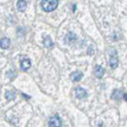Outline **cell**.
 Wrapping results in <instances>:
<instances>
[{
    "instance_id": "cell-15",
    "label": "cell",
    "mask_w": 127,
    "mask_h": 127,
    "mask_svg": "<svg viewBox=\"0 0 127 127\" xmlns=\"http://www.w3.org/2000/svg\"><path fill=\"white\" fill-rule=\"evenodd\" d=\"M87 53H88V55H93V54H94V50H93V47H92V46H90V47L88 48Z\"/></svg>"
},
{
    "instance_id": "cell-13",
    "label": "cell",
    "mask_w": 127,
    "mask_h": 127,
    "mask_svg": "<svg viewBox=\"0 0 127 127\" xmlns=\"http://www.w3.org/2000/svg\"><path fill=\"white\" fill-rule=\"evenodd\" d=\"M15 92L14 91H6L5 93V98L7 99V101H11L13 99H15Z\"/></svg>"
},
{
    "instance_id": "cell-8",
    "label": "cell",
    "mask_w": 127,
    "mask_h": 127,
    "mask_svg": "<svg viewBox=\"0 0 127 127\" xmlns=\"http://www.w3.org/2000/svg\"><path fill=\"white\" fill-rule=\"evenodd\" d=\"M94 72H95V75L98 78H101V77L104 75V73H105V69H104L101 65H96Z\"/></svg>"
},
{
    "instance_id": "cell-16",
    "label": "cell",
    "mask_w": 127,
    "mask_h": 127,
    "mask_svg": "<svg viewBox=\"0 0 127 127\" xmlns=\"http://www.w3.org/2000/svg\"><path fill=\"white\" fill-rule=\"evenodd\" d=\"M123 99L127 102V94H123Z\"/></svg>"
},
{
    "instance_id": "cell-7",
    "label": "cell",
    "mask_w": 127,
    "mask_h": 127,
    "mask_svg": "<svg viewBox=\"0 0 127 127\" xmlns=\"http://www.w3.org/2000/svg\"><path fill=\"white\" fill-rule=\"evenodd\" d=\"M82 77H83V74L80 71H74V72H72L70 74V79L72 80V81H74V82L75 81H79Z\"/></svg>"
},
{
    "instance_id": "cell-10",
    "label": "cell",
    "mask_w": 127,
    "mask_h": 127,
    "mask_svg": "<svg viewBox=\"0 0 127 127\" xmlns=\"http://www.w3.org/2000/svg\"><path fill=\"white\" fill-rule=\"evenodd\" d=\"M109 64H110V65H111V68H115V67H117V65H118V59H117V57H115V56H111L110 61H109Z\"/></svg>"
},
{
    "instance_id": "cell-17",
    "label": "cell",
    "mask_w": 127,
    "mask_h": 127,
    "mask_svg": "<svg viewBox=\"0 0 127 127\" xmlns=\"http://www.w3.org/2000/svg\"><path fill=\"white\" fill-rule=\"evenodd\" d=\"M23 96H24V97H25V98H27V99H30V98H31V97H30V96L26 95V94H23Z\"/></svg>"
},
{
    "instance_id": "cell-12",
    "label": "cell",
    "mask_w": 127,
    "mask_h": 127,
    "mask_svg": "<svg viewBox=\"0 0 127 127\" xmlns=\"http://www.w3.org/2000/svg\"><path fill=\"white\" fill-rule=\"evenodd\" d=\"M43 43H44V46L47 48H51L54 46V43H53V41H52V39H51L50 36H46V37L44 38Z\"/></svg>"
},
{
    "instance_id": "cell-11",
    "label": "cell",
    "mask_w": 127,
    "mask_h": 127,
    "mask_svg": "<svg viewBox=\"0 0 127 127\" xmlns=\"http://www.w3.org/2000/svg\"><path fill=\"white\" fill-rule=\"evenodd\" d=\"M9 45H10V39L9 38L4 37V38L1 39V41H0V46H1V48L7 49V48L9 47Z\"/></svg>"
},
{
    "instance_id": "cell-1",
    "label": "cell",
    "mask_w": 127,
    "mask_h": 127,
    "mask_svg": "<svg viewBox=\"0 0 127 127\" xmlns=\"http://www.w3.org/2000/svg\"><path fill=\"white\" fill-rule=\"evenodd\" d=\"M59 1L58 0H42L41 7L45 12H52L58 7Z\"/></svg>"
},
{
    "instance_id": "cell-14",
    "label": "cell",
    "mask_w": 127,
    "mask_h": 127,
    "mask_svg": "<svg viewBox=\"0 0 127 127\" xmlns=\"http://www.w3.org/2000/svg\"><path fill=\"white\" fill-rule=\"evenodd\" d=\"M14 74H15L14 70H9V71L7 72V76H8L9 78H12V77L14 76Z\"/></svg>"
},
{
    "instance_id": "cell-5",
    "label": "cell",
    "mask_w": 127,
    "mask_h": 127,
    "mask_svg": "<svg viewBox=\"0 0 127 127\" xmlns=\"http://www.w3.org/2000/svg\"><path fill=\"white\" fill-rule=\"evenodd\" d=\"M31 65H32V63H31V61L29 59H25V60H23L21 62V68L24 71H27L31 67Z\"/></svg>"
},
{
    "instance_id": "cell-3",
    "label": "cell",
    "mask_w": 127,
    "mask_h": 127,
    "mask_svg": "<svg viewBox=\"0 0 127 127\" xmlns=\"http://www.w3.org/2000/svg\"><path fill=\"white\" fill-rule=\"evenodd\" d=\"M76 40V35L73 32H68L64 37V42L66 44H70Z\"/></svg>"
},
{
    "instance_id": "cell-9",
    "label": "cell",
    "mask_w": 127,
    "mask_h": 127,
    "mask_svg": "<svg viewBox=\"0 0 127 127\" xmlns=\"http://www.w3.org/2000/svg\"><path fill=\"white\" fill-rule=\"evenodd\" d=\"M111 98L114 99V100H120L121 98H123V92L121 90H119V89H116L111 94Z\"/></svg>"
},
{
    "instance_id": "cell-2",
    "label": "cell",
    "mask_w": 127,
    "mask_h": 127,
    "mask_svg": "<svg viewBox=\"0 0 127 127\" xmlns=\"http://www.w3.org/2000/svg\"><path fill=\"white\" fill-rule=\"evenodd\" d=\"M49 126L50 127H61L62 126V121L61 118L58 115H54L50 118L49 120Z\"/></svg>"
},
{
    "instance_id": "cell-6",
    "label": "cell",
    "mask_w": 127,
    "mask_h": 127,
    "mask_svg": "<svg viewBox=\"0 0 127 127\" xmlns=\"http://www.w3.org/2000/svg\"><path fill=\"white\" fill-rule=\"evenodd\" d=\"M17 8L19 11L24 12L27 9V1L26 0H19L17 2Z\"/></svg>"
},
{
    "instance_id": "cell-4",
    "label": "cell",
    "mask_w": 127,
    "mask_h": 127,
    "mask_svg": "<svg viewBox=\"0 0 127 127\" xmlns=\"http://www.w3.org/2000/svg\"><path fill=\"white\" fill-rule=\"evenodd\" d=\"M75 96L78 99H83V98H85L87 96V92L83 88L77 87V88H75Z\"/></svg>"
}]
</instances>
